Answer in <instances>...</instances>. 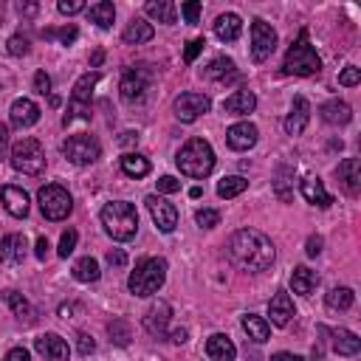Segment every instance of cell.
Returning <instances> with one entry per match:
<instances>
[{
	"label": "cell",
	"mask_w": 361,
	"mask_h": 361,
	"mask_svg": "<svg viewBox=\"0 0 361 361\" xmlns=\"http://www.w3.org/2000/svg\"><path fill=\"white\" fill-rule=\"evenodd\" d=\"M203 76H206V79H214V82H226V79H234V76H237V65H234V59H228V56H214V59L203 68Z\"/></svg>",
	"instance_id": "29"
},
{
	"label": "cell",
	"mask_w": 361,
	"mask_h": 361,
	"mask_svg": "<svg viewBox=\"0 0 361 361\" xmlns=\"http://www.w3.org/2000/svg\"><path fill=\"white\" fill-rule=\"evenodd\" d=\"M276 51V31L265 20H251V56L254 62H265Z\"/></svg>",
	"instance_id": "10"
},
{
	"label": "cell",
	"mask_w": 361,
	"mask_h": 361,
	"mask_svg": "<svg viewBox=\"0 0 361 361\" xmlns=\"http://www.w3.org/2000/svg\"><path fill=\"white\" fill-rule=\"evenodd\" d=\"M147 90H149V73H147L144 68H127V71L121 73L118 93H121V99H124L127 104H138V102H144Z\"/></svg>",
	"instance_id": "9"
},
{
	"label": "cell",
	"mask_w": 361,
	"mask_h": 361,
	"mask_svg": "<svg viewBox=\"0 0 361 361\" xmlns=\"http://www.w3.org/2000/svg\"><path fill=\"white\" fill-rule=\"evenodd\" d=\"M118 164H121V172L130 178H147L149 175V161L138 152H124Z\"/></svg>",
	"instance_id": "36"
},
{
	"label": "cell",
	"mask_w": 361,
	"mask_h": 361,
	"mask_svg": "<svg viewBox=\"0 0 361 361\" xmlns=\"http://www.w3.org/2000/svg\"><path fill=\"white\" fill-rule=\"evenodd\" d=\"M322 71V59L316 54V48L307 39V28L299 31L296 42H290L285 59H282V73H293V76H313Z\"/></svg>",
	"instance_id": "5"
},
{
	"label": "cell",
	"mask_w": 361,
	"mask_h": 361,
	"mask_svg": "<svg viewBox=\"0 0 361 361\" xmlns=\"http://www.w3.org/2000/svg\"><path fill=\"white\" fill-rule=\"evenodd\" d=\"M99 217H102L104 231H107L113 240H118V243L133 240L135 231H138V212H135V206L127 203V200L104 203V209H102Z\"/></svg>",
	"instance_id": "3"
},
{
	"label": "cell",
	"mask_w": 361,
	"mask_h": 361,
	"mask_svg": "<svg viewBox=\"0 0 361 361\" xmlns=\"http://www.w3.org/2000/svg\"><path fill=\"white\" fill-rule=\"evenodd\" d=\"M102 276V271H99V262L93 259V257H82V259H76V265H73V279L76 282H96Z\"/></svg>",
	"instance_id": "39"
},
{
	"label": "cell",
	"mask_w": 361,
	"mask_h": 361,
	"mask_svg": "<svg viewBox=\"0 0 361 361\" xmlns=\"http://www.w3.org/2000/svg\"><path fill=\"white\" fill-rule=\"evenodd\" d=\"M240 31H243V20H240V14H234V11H226V14H220V17L214 20V34H217V39H223V42H234V39L240 37Z\"/></svg>",
	"instance_id": "26"
},
{
	"label": "cell",
	"mask_w": 361,
	"mask_h": 361,
	"mask_svg": "<svg viewBox=\"0 0 361 361\" xmlns=\"http://www.w3.org/2000/svg\"><path fill=\"white\" fill-rule=\"evenodd\" d=\"M6 48H8L11 56H25L28 54V37L25 34H14V37H8Z\"/></svg>",
	"instance_id": "44"
},
{
	"label": "cell",
	"mask_w": 361,
	"mask_h": 361,
	"mask_svg": "<svg viewBox=\"0 0 361 361\" xmlns=\"http://www.w3.org/2000/svg\"><path fill=\"white\" fill-rule=\"evenodd\" d=\"M166 282V259L161 257H141L135 271L127 276V288L133 296H152Z\"/></svg>",
	"instance_id": "4"
},
{
	"label": "cell",
	"mask_w": 361,
	"mask_h": 361,
	"mask_svg": "<svg viewBox=\"0 0 361 361\" xmlns=\"http://www.w3.org/2000/svg\"><path fill=\"white\" fill-rule=\"evenodd\" d=\"M180 14H183V20H186V23H192V25H195V23H197V17H200V3H197V0L183 3V6H180Z\"/></svg>",
	"instance_id": "47"
},
{
	"label": "cell",
	"mask_w": 361,
	"mask_h": 361,
	"mask_svg": "<svg viewBox=\"0 0 361 361\" xmlns=\"http://www.w3.org/2000/svg\"><path fill=\"white\" fill-rule=\"evenodd\" d=\"M353 302H355V293H353L347 285H336V288H330L327 296H324V305H327L330 310H347V307H353Z\"/></svg>",
	"instance_id": "37"
},
{
	"label": "cell",
	"mask_w": 361,
	"mask_h": 361,
	"mask_svg": "<svg viewBox=\"0 0 361 361\" xmlns=\"http://www.w3.org/2000/svg\"><path fill=\"white\" fill-rule=\"evenodd\" d=\"M87 20L96 23L99 28H110L113 20H116V6H113L110 0H99V3H93V6L87 8Z\"/></svg>",
	"instance_id": "35"
},
{
	"label": "cell",
	"mask_w": 361,
	"mask_h": 361,
	"mask_svg": "<svg viewBox=\"0 0 361 361\" xmlns=\"http://www.w3.org/2000/svg\"><path fill=\"white\" fill-rule=\"evenodd\" d=\"M25 248H28L25 234H6V237L0 240V254H3L8 262H14V265L25 259Z\"/></svg>",
	"instance_id": "30"
},
{
	"label": "cell",
	"mask_w": 361,
	"mask_h": 361,
	"mask_svg": "<svg viewBox=\"0 0 361 361\" xmlns=\"http://www.w3.org/2000/svg\"><path fill=\"white\" fill-rule=\"evenodd\" d=\"M34 90L42 93V96L51 93V76H48L45 71H37V73H34Z\"/></svg>",
	"instance_id": "50"
},
{
	"label": "cell",
	"mask_w": 361,
	"mask_h": 361,
	"mask_svg": "<svg viewBox=\"0 0 361 361\" xmlns=\"http://www.w3.org/2000/svg\"><path fill=\"white\" fill-rule=\"evenodd\" d=\"M305 254H307V257H319V254H322V237H319V234H310V237H307Z\"/></svg>",
	"instance_id": "53"
},
{
	"label": "cell",
	"mask_w": 361,
	"mask_h": 361,
	"mask_svg": "<svg viewBox=\"0 0 361 361\" xmlns=\"http://www.w3.org/2000/svg\"><path fill=\"white\" fill-rule=\"evenodd\" d=\"M56 8H59V14H79V11H85V3L82 0H59L56 3Z\"/></svg>",
	"instance_id": "48"
},
{
	"label": "cell",
	"mask_w": 361,
	"mask_h": 361,
	"mask_svg": "<svg viewBox=\"0 0 361 361\" xmlns=\"http://www.w3.org/2000/svg\"><path fill=\"white\" fill-rule=\"evenodd\" d=\"M34 254H37V259H45V257H48V240H45V237H39V240L34 243Z\"/></svg>",
	"instance_id": "57"
},
{
	"label": "cell",
	"mask_w": 361,
	"mask_h": 361,
	"mask_svg": "<svg viewBox=\"0 0 361 361\" xmlns=\"http://www.w3.org/2000/svg\"><path fill=\"white\" fill-rule=\"evenodd\" d=\"M257 127L251 124V121H237V124H231L228 130H226V141H228V147L231 149H237V152H245V149H251L254 144H257Z\"/></svg>",
	"instance_id": "14"
},
{
	"label": "cell",
	"mask_w": 361,
	"mask_h": 361,
	"mask_svg": "<svg viewBox=\"0 0 361 361\" xmlns=\"http://www.w3.org/2000/svg\"><path fill=\"white\" fill-rule=\"evenodd\" d=\"M200 195H203V189H200V186H192V189H189V197H200Z\"/></svg>",
	"instance_id": "63"
},
{
	"label": "cell",
	"mask_w": 361,
	"mask_h": 361,
	"mask_svg": "<svg viewBox=\"0 0 361 361\" xmlns=\"http://www.w3.org/2000/svg\"><path fill=\"white\" fill-rule=\"evenodd\" d=\"M336 178L341 183V189L347 195H358L361 192V166H358V158H344L338 166H336Z\"/></svg>",
	"instance_id": "17"
},
{
	"label": "cell",
	"mask_w": 361,
	"mask_h": 361,
	"mask_svg": "<svg viewBox=\"0 0 361 361\" xmlns=\"http://www.w3.org/2000/svg\"><path fill=\"white\" fill-rule=\"evenodd\" d=\"M316 285H319L316 271H310V268H305V265L293 268V274H290V288H293V293H299V296H310V293L316 290Z\"/></svg>",
	"instance_id": "31"
},
{
	"label": "cell",
	"mask_w": 361,
	"mask_h": 361,
	"mask_svg": "<svg viewBox=\"0 0 361 361\" xmlns=\"http://www.w3.org/2000/svg\"><path fill=\"white\" fill-rule=\"evenodd\" d=\"M166 336H169V341H172V344H183V341H186V336H189V333H186V330H183V327H175V330H169V333H166Z\"/></svg>",
	"instance_id": "58"
},
{
	"label": "cell",
	"mask_w": 361,
	"mask_h": 361,
	"mask_svg": "<svg viewBox=\"0 0 361 361\" xmlns=\"http://www.w3.org/2000/svg\"><path fill=\"white\" fill-rule=\"evenodd\" d=\"M37 200H39L42 217H45V220H54V223H56V220H65V217L71 214V209H73V197H71L68 189L59 186V183L42 186L39 195H37Z\"/></svg>",
	"instance_id": "7"
},
{
	"label": "cell",
	"mask_w": 361,
	"mask_h": 361,
	"mask_svg": "<svg viewBox=\"0 0 361 361\" xmlns=\"http://www.w3.org/2000/svg\"><path fill=\"white\" fill-rule=\"evenodd\" d=\"M6 302H8V307L14 310V316H17L20 322H25V324H31V322H34L37 310L31 307V302H28L23 293H17V290H8V293H6Z\"/></svg>",
	"instance_id": "38"
},
{
	"label": "cell",
	"mask_w": 361,
	"mask_h": 361,
	"mask_svg": "<svg viewBox=\"0 0 361 361\" xmlns=\"http://www.w3.org/2000/svg\"><path fill=\"white\" fill-rule=\"evenodd\" d=\"M248 189V180L243 178V175H231V178H223L220 183H217V195L220 197H237L240 192H245Z\"/></svg>",
	"instance_id": "40"
},
{
	"label": "cell",
	"mask_w": 361,
	"mask_h": 361,
	"mask_svg": "<svg viewBox=\"0 0 361 361\" xmlns=\"http://www.w3.org/2000/svg\"><path fill=\"white\" fill-rule=\"evenodd\" d=\"M310 121V102L305 96H293L290 113L285 116V133L288 135H299Z\"/></svg>",
	"instance_id": "16"
},
{
	"label": "cell",
	"mask_w": 361,
	"mask_h": 361,
	"mask_svg": "<svg viewBox=\"0 0 361 361\" xmlns=\"http://www.w3.org/2000/svg\"><path fill=\"white\" fill-rule=\"evenodd\" d=\"M76 240H79V234H76V228H68V231H62V237H59V248H56V254H59V257H71V254H73V248H76Z\"/></svg>",
	"instance_id": "42"
},
{
	"label": "cell",
	"mask_w": 361,
	"mask_h": 361,
	"mask_svg": "<svg viewBox=\"0 0 361 361\" xmlns=\"http://www.w3.org/2000/svg\"><path fill=\"white\" fill-rule=\"evenodd\" d=\"M358 82H361V68H355V65H347L338 73V85H344V87H355Z\"/></svg>",
	"instance_id": "46"
},
{
	"label": "cell",
	"mask_w": 361,
	"mask_h": 361,
	"mask_svg": "<svg viewBox=\"0 0 361 361\" xmlns=\"http://www.w3.org/2000/svg\"><path fill=\"white\" fill-rule=\"evenodd\" d=\"M203 45H206V39H203V37L189 39V42H186V51H183V59H186V62H195V56L203 51Z\"/></svg>",
	"instance_id": "49"
},
{
	"label": "cell",
	"mask_w": 361,
	"mask_h": 361,
	"mask_svg": "<svg viewBox=\"0 0 361 361\" xmlns=\"http://www.w3.org/2000/svg\"><path fill=\"white\" fill-rule=\"evenodd\" d=\"M169 316H172V307L164 299L152 302L147 307V313H144V330L149 336H155V338H166V333H169Z\"/></svg>",
	"instance_id": "13"
},
{
	"label": "cell",
	"mask_w": 361,
	"mask_h": 361,
	"mask_svg": "<svg viewBox=\"0 0 361 361\" xmlns=\"http://www.w3.org/2000/svg\"><path fill=\"white\" fill-rule=\"evenodd\" d=\"M226 251H228V259L237 268L251 271V274L271 268V262L276 257L274 243L262 231H257V228H240V231H234L231 240H228V245H226Z\"/></svg>",
	"instance_id": "1"
},
{
	"label": "cell",
	"mask_w": 361,
	"mask_h": 361,
	"mask_svg": "<svg viewBox=\"0 0 361 361\" xmlns=\"http://www.w3.org/2000/svg\"><path fill=\"white\" fill-rule=\"evenodd\" d=\"M34 347L39 355H45L48 361H68L71 350H68V341L56 333H42L39 338H34Z\"/></svg>",
	"instance_id": "15"
},
{
	"label": "cell",
	"mask_w": 361,
	"mask_h": 361,
	"mask_svg": "<svg viewBox=\"0 0 361 361\" xmlns=\"http://www.w3.org/2000/svg\"><path fill=\"white\" fill-rule=\"evenodd\" d=\"M102 59H104V51H93V56H90V68H99Z\"/></svg>",
	"instance_id": "61"
},
{
	"label": "cell",
	"mask_w": 361,
	"mask_h": 361,
	"mask_svg": "<svg viewBox=\"0 0 361 361\" xmlns=\"http://www.w3.org/2000/svg\"><path fill=\"white\" fill-rule=\"evenodd\" d=\"M240 324H243V330L248 333V338L257 341V344L268 341V336H271V324H268L262 316H257V313H243Z\"/></svg>",
	"instance_id": "32"
},
{
	"label": "cell",
	"mask_w": 361,
	"mask_h": 361,
	"mask_svg": "<svg viewBox=\"0 0 361 361\" xmlns=\"http://www.w3.org/2000/svg\"><path fill=\"white\" fill-rule=\"evenodd\" d=\"M107 333H110V341L118 344V347H127L130 344V324L124 319H113L107 324Z\"/></svg>",
	"instance_id": "41"
},
{
	"label": "cell",
	"mask_w": 361,
	"mask_h": 361,
	"mask_svg": "<svg viewBox=\"0 0 361 361\" xmlns=\"http://www.w3.org/2000/svg\"><path fill=\"white\" fill-rule=\"evenodd\" d=\"M0 197H3V206L11 217H25L28 214V195L20 186H3Z\"/></svg>",
	"instance_id": "23"
},
{
	"label": "cell",
	"mask_w": 361,
	"mask_h": 361,
	"mask_svg": "<svg viewBox=\"0 0 361 361\" xmlns=\"http://www.w3.org/2000/svg\"><path fill=\"white\" fill-rule=\"evenodd\" d=\"M62 155H65L71 164H76V166H87V164H93V161L102 155V147H99V141H96L93 135L76 133V135H68V138L62 141Z\"/></svg>",
	"instance_id": "8"
},
{
	"label": "cell",
	"mask_w": 361,
	"mask_h": 361,
	"mask_svg": "<svg viewBox=\"0 0 361 361\" xmlns=\"http://www.w3.org/2000/svg\"><path fill=\"white\" fill-rule=\"evenodd\" d=\"M144 11H147L152 20L166 23V25H172V23L178 20V6H175L172 0H147Z\"/></svg>",
	"instance_id": "33"
},
{
	"label": "cell",
	"mask_w": 361,
	"mask_h": 361,
	"mask_svg": "<svg viewBox=\"0 0 361 361\" xmlns=\"http://www.w3.org/2000/svg\"><path fill=\"white\" fill-rule=\"evenodd\" d=\"M254 107H257V96L251 90H237L223 102V110L231 116H248Z\"/></svg>",
	"instance_id": "28"
},
{
	"label": "cell",
	"mask_w": 361,
	"mask_h": 361,
	"mask_svg": "<svg viewBox=\"0 0 361 361\" xmlns=\"http://www.w3.org/2000/svg\"><path fill=\"white\" fill-rule=\"evenodd\" d=\"M293 166L290 164H282L279 169H276V175H274V195L282 200V203H288L290 197H293Z\"/></svg>",
	"instance_id": "34"
},
{
	"label": "cell",
	"mask_w": 361,
	"mask_h": 361,
	"mask_svg": "<svg viewBox=\"0 0 361 361\" xmlns=\"http://www.w3.org/2000/svg\"><path fill=\"white\" fill-rule=\"evenodd\" d=\"M212 107V99L206 93H195V90H186L175 99V118L183 121V124H192L197 116L209 113Z\"/></svg>",
	"instance_id": "11"
},
{
	"label": "cell",
	"mask_w": 361,
	"mask_h": 361,
	"mask_svg": "<svg viewBox=\"0 0 361 361\" xmlns=\"http://www.w3.org/2000/svg\"><path fill=\"white\" fill-rule=\"evenodd\" d=\"M293 299L285 293V290H276L274 296H271V302H268V316H271V324H276V327H285V324H290V319H293Z\"/></svg>",
	"instance_id": "19"
},
{
	"label": "cell",
	"mask_w": 361,
	"mask_h": 361,
	"mask_svg": "<svg viewBox=\"0 0 361 361\" xmlns=\"http://www.w3.org/2000/svg\"><path fill=\"white\" fill-rule=\"evenodd\" d=\"M271 361H305L302 355H293V353H274Z\"/></svg>",
	"instance_id": "59"
},
{
	"label": "cell",
	"mask_w": 361,
	"mask_h": 361,
	"mask_svg": "<svg viewBox=\"0 0 361 361\" xmlns=\"http://www.w3.org/2000/svg\"><path fill=\"white\" fill-rule=\"evenodd\" d=\"M11 166L23 175H39L45 169V149L37 138H20L11 147Z\"/></svg>",
	"instance_id": "6"
},
{
	"label": "cell",
	"mask_w": 361,
	"mask_h": 361,
	"mask_svg": "<svg viewBox=\"0 0 361 361\" xmlns=\"http://www.w3.org/2000/svg\"><path fill=\"white\" fill-rule=\"evenodd\" d=\"M6 361H31V358H28V350H23V347H11V350L6 353Z\"/></svg>",
	"instance_id": "55"
},
{
	"label": "cell",
	"mask_w": 361,
	"mask_h": 361,
	"mask_svg": "<svg viewBox=\"0 0 361 361\" xmlns=\"http://www.w3.org/2000/svg\"><path fill=\"white\" fill-rule=\"evenodd\" d=\"M76 347H79L82 355H90V353L96 350V341H93L87 333H79V336H76Z\"/></svg>",
	"instance_id": "52"
},
{
	"label": "cell",
	"mask_w": 361,
	"mask_h": 361,
	"mask_svg": "<svg viewBox=\"0 0 361 361\" xmlns=\"http://www.w3.org/2000/svg\"><path fill=\"white\" fill-rule=\"evenodd\" d=\"M175 164L180 169V175L186 178H206L212 169H214V149L206 138H189L178 155H175Z\"/></svg>",
	"instance_id": "2"
},
{
	"label": "cell",
	"mask_w": 361,
	"mask_h": 361,
	"mask_svg": "<svg viewBox=\"0 0 361 361\" xmlns=\"http://www.w3.org/2000/svg\"><path fill=\"white\" fill-rule=\"evenodd\" d=\"M118 144H124V147H130V144H138V133H121Z\"/></svg>",
	"instance_id": "60"
},
{
	"label": "cell",
	"mask_w": 361,
	"mask_h": 361,
	"mask_svg": "<svg viewBox=\"0 0 361 361\" xmlns=\"http://www.w3.org/2000/svg\"><path fill=\"white\" fill-rule=\"evenodd\" d=\"M107 262L116 265V268H121V265H127V254L121 248H113V251H107Z\"/></svg>",
	"instance_id": "54"
},
{
	"label": "cell",
	"mask_w": 361,
	"mask_h": 361,
	"mask_svg": "<svg viewBox=\"0 0 361 361\" xmlns=\"http://www.w3.org/2000/svg\"><path fill=\"white\" fill-rule=\"evenodd\" d=\"M319 116H322V121L338 127V124H347L353 118V107L347 102H341V99H330V102H324L319 107Z\"/></svg>",
	"instance_id": "25"
},
{
	"label": "cell",
	"mask_w": 361,
	"mask_h": 361,
	"mask_svg": "<svg viewBox=\"0 0 361 361\" xmlns=\"http://www.w3.org/2000/svg\"><path fill=\"white\" fill-rule=\"evenodd\" d=\"M99 85V71H87L76 79L73 90H71V104L73 107H90V96H93V87Z\"/></svg>",
	"instance_id": "21"
},
{
	"label": "cell",
	"mask_w": 361,
	"mask_h": 361,
	"mask_svg": "<svg viewBox=\"0 0 361 361\" xmlns=\"http://www.w3.org/2000/svg\"><path fill=\"white\" fill-rule=\"evenodd\" d=\"M299 192H302V197H305L307 203H313V206H319V209L333 206V195H330V192L324 189V183H322L319 178H313V175H307V178L299 180Z\"/></svg>",
	"instance_id": "18"
},
{
	"label": "cell",
	"mask_w": 361,
	"mask_h": 361,
	"mask_svg": "<svg viewBox=\"0 0 361 361\" xmlns=\"http://www.w3.org/2000/svg\"><path fill=\"white\" fill-rule=\"evenodd\" d=\"M42 37H48V39L56 37L62 45H71V42L79 37V31H76V25H65V28H59V31H51V28H48V31H42Z\"/></svg>",
	"instance_id": "43"
},
{
	"label": "cell",
	"mask_w": 361,
	"mask_h": 361,
	"mask_svg": "<svg viewBox=\"0 0 361 361\" xmlns=\"http://www.w3.org/2000/svg\"><path fill=\"white\" fill-rule=\"evenodd\" d=\"M144 203H147V209H149L152 223L158 226V231H164V234L175 231V226H178V209H175L169 200H164V197H158V195H147Z\"/></svg>",
	"instance_id": "12"
},
{
	"label": "cell",
	"mask_w": 361,
	"mask_h": 361,
	"mask_svg": "<svg viewBox=\"0 0 361 361\" xmlns=\"http://www.w3.org/2000/svg\"><path fill=\"white\" fill-rule=\"evenodd\" d=\"M6 152H8V127L0 124V161L6 158Z\"/></svg>",
	"instance_id": "56"
},
{
	"label": "cell",
	"mask_w": 361,
	"mask_h": 361,
	"mask_svg": "<svg viewBox=\"0 0 361 361\" xmlns=\"http://www.w3.org/2000/svg\"><path fill=\"white\" fill-rule=\"evenodd\" d=\"M195 223H197L200 228H214V226L220 223V212H214V209H197Z\"/></svg>",
	"instance_id": "45"
},
{
	"label": "cell",
	"mask_w": 361,
	"mask_h": 361,
	"mask_svg": "<svg viewBox=\"0 0 361 361\" xmlns=\"http://www.w3.org/2000/svg\"><path fill=\"white\" fill-rule=\"evenodd\" d=\"M8 116H11V124L14 127H34L37 121H39V107L31 102V99H14V104H11V110H8Z\"/></svg>",
	"instance_id": "20"
},
{
	"label": "cell",
	"mask_w": 361,
	"mask_h": 361,
	"mask_svg": "<svg viewBox=\"0 0 361 361\" xmlns=\"http://www.w3.org/2000/svg\"><path fill=\"white\" fill-rule=\"evenodd\" d=\"M180 189V180L178 178H172V175H164V178H158V192H164V195H172V192H178Z\"/></svg>",
	"instance_id": "51"
},
{
	"label": "cell",
	"mask_w": 361,
	"mask_h": 361,
	"mask_svg": "<svg viewBox=\"0 0 361 361\" xmlns=\"http://www.w3.org/2000/svg\"><path fill=\"white\" fill-rule=\"evenodd\" d=\"M327 336H330V344H333V350H336L338 355H355V353L361 350V338H358L353 330H347V327L327 330Z\"/></svg>",
	"instance_id": "22"
},
{
	"label": "cell",
	"mask_w": 361,
	"mask_h": 361,
	"mask_svg": "<svg viewBox=\"0 0 361 361\" xmlns=\"http://www.w3.org/2000/svg\"><path fill=\"white\" fill-rule=\"evenodd\" d=\"M206 355H209L212 361H234L237 347H234V341H231L228 336L214 333V336H209V341H206Z\"/></svg>",
	"instance_id": "24"
},
{
	"label": "cell",
	"mask_w": 361,
	"mask_h": 361,
	"mask_svg": "<svg viewBox=\"0 0 361 361\" xmlns=\"http://www.w3.org/2000/svg\"><path fill=\"white\" fill-rule=\"evenodd\" d=\"M152 37H155V28H152L147 20H141V17H133V20L127 23L124 34H121V39H124L127 45H141V42H149Z\"/></svg>",
	"instance_id": "27"
},
{
	"label": "cell",
	"mask_w": 361,
	"mask_h": 361,
	"mask_svg": "<svg viewBox=\"0 0 361 361\" xmlns=\"http://www.w3.org/2000/svg\"><path fill=\"white\" fill-rule=\"evenodd\" d=\"M17 8H20V14H34V11H37V3H25V6L20 3Z\"/></svg>",
	"instance_id": "62"
}]
</instances>
